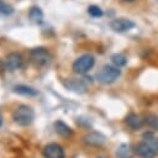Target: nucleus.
Here are the masks:
<instances>
[{"instance_id":"nucleus-14","label":"nucleus","mask_w":158,"mask_h":158,"mask_svg":"<svg viewBox=\"0 0 158 158\" xmlns=\"http://www.w3.org/2000/svg\"><path fill=\"white\" fill-rule=\"evenodd\" d=\"M126 123H127L132 130H138V128L144 123V121H143L137 114H130V115L126 117Z\"/></svg>"},{"instance_id":"nucleus-2","label":"nucleus","mask_w":158,"mask_h":158,"mask_svg":"<svg viewBox=\"0 0 158 158\" xmlns=\"http://www.w3.org/2000/svg\"><path fill=\"white\" fill-rule=\"evenodd\" d=\"M121 75V70L117 67L114 65H104L98 73H96V80L102 84H111Z\"/></svg>"},{"instance_id":"nucleus-18","label":"nucleus","mask_w":158,"mask_h":158,"mask_svg":"<svg viewBox=\"0 0 158 158\" xmlns=\"http://www.w3.org/2000/svg\"><path fill=\"white\" fill-rule=\"evenodd\" d=\"M88 14L90 16H93V17H101L104 12H102L101 7H99L98 5H90L88 7Z\"/></svg>"},{"instance_id":"nucleus-7","label":"nucleus","mask_w":158,"mask_h":158,"mask_svg":"<svg viewBox=\"0 0 158 158\" xmlns=\"http://www.w3.org/2000/svg\"><path fill=\"white\" fill-rule=\"evenodd\" d=\"M42 154L44 158H64V149L58 143H48L44 146Z\"/></svg>"},{"instance_id":"nucleus-22","label":"nucleus","mask_w":158,"mask_h":158,"mask_svg":"<svg viewBox=\"0 0 158 158\" xmlns=\"http://www.w3.org/2000/svg\"><path fill=\"white\" fill-rule=\"evenodd\" d=\"M121 1H123V2H132V1H135V0H121Z\"/></svg>"},{"instance_id":"nucleus-10","label":"nucleus","mask_w":158,"mask_h":158,"mask_svg":"<svg viewBox=\"0 0 158 158\" xmlns=\"http://www.w3.org/2000/svg\"><path fill=\"white\" fill-rule=\"evenodd\" d=\"M63 84L68 90L78 94H84L86 91V85L84 84L83 80H79V79H67L63 81Z\"/></svg>"},{"instance_id":"nucleus-1","label":"nucleus","mask_w":158,"mask_h":158,"mask_svg":"<svg viewBox=\"0 0 158 158\" xmlns=\"http://www.w3.org/2000/svg\"><path fill=\"white\" fill-rule=\"evenodd\" d=\"M12 118H14L15 123L25 127V126H28L32 123V121L35 118V111L27 105H20L14 111Z\"/></svg>"},{"instance_id":"nucleus-23","label":"nucleus","mask_w":158,"mask_h":158,"mask_svg":"<svg viewBox=\"0 0 158 158\" xmlns=\"http://www.w3.org/2000/svg\"><path fill=\"white\" fill-rule=\"evenodd\" d=\"M98 158H105V157H102V156H100V157H98Z\"/></svg>"},{"instance_id":"nucleus-21","label":"nucleus","mask_w":158,"mask_h":158,"mask_svg":"<svg viewBox=\"0 0 158 158\" xmlns=\"http://www.w3.org/2000/svg\"><path fill=\"white\" fill-rule=\"evenodd\" d=\"M2 121H4V120H2V116H1V114H0V127H1V125H2Z\"/></svg>"},{"instance_id":"nucleus-3","label":"nucleus","mask_w":158,"mask_h":158,"mask_svg":"<svg viewBox=\"0 0 158 158\" xmlns=\"http://www.w3.org/2000/svg\"><path fill=\"white\" fill-rule=\"evenodd\" d=\"M94 64H95V57L90 53H86V54H83L79 58H77L74 60L72 68L77 74H84V73L89 72L94 67Z\"/></svg>"},{"instance_id":"nucleus-12","label":"nucleus","mask_w":158,"mask_h":158,"mask_svg":"<svg viewBox=\"0 0 158 158\" xmlns=\"http://www.w3.org/2000/svg\"><path fill=\"white\" fill-rule=\"evenodd\" d=\"M14 93L19 94V95H23V96H36L38 94V91L35 89V88H31L28 85H23V84H20V85H15L14 86Z\"/></svg>"},{"instance_id":"nucleus-11","label":"nucleus","mask_w":158,"mask_h":158,"mask_svg":"<svg viewBox=\"0 0 158 158\" xmlns=\"http://www.w3.org/2000/svg\"><path fill=\"white\" fill-rule=\"evenodd\" d=\"M54 130L63 138H69V137L73 136V130L65 122H63L62 120H58V121L54 122Z\"/></svg>"},{"instance_id":"nucleus-6","label":"nucleus","mask_w":158,"mask_h":158,"mask_svg":"<svg viewBox=\"0 0 158 158\" xmlns=\"http://www.w3.org/2000/svg\"><path fill=\"white\" fill-rule=\"evenodd\" d=\"M110 27L112 31L115 32H127L131 28L135 27V22L128 20V19H123V17H118V19H114L110 22Z\"/></svg>"},{"instance_id":"nucleus-4","label":"nucleus","mask_w":158,"mask_h":158,"mask_svg":"<svg viewBox=\"0 0 158 158\" xmlns=\"http://www.w3.org/2000/svg\"><path fill=\"white\" fill-rule=\"evenodd\" d=\"M30 58L36 67H46L51 62V53L44 47H36L31 49Z\"/></svg>"},{"instance_id":"nucleus-19","label":"nucleus","mask_w":158,"mask_h":158,"mask_svg":"<svg viewBox=\"0 0 158 158\" xmlns=\"http://www.w3.org/2000/svg\"><path fill=\"white\" fill-rule=\"evenodd\" d=\"M144 123H147L148 126L153 127V128H157L158 130V116L157 115H148L144 117Z\"/></svg>"},{"instance_id":"nucleus-5","label":"nucleus","mask_w":158,"mask_h":158,"mask_svg":"<svg viewBox=\"0 0 158 158\" xmlns=\"http://www.w3.org/2000/svg\"><path fill=\"white\" fill-rule=\"evenodd\" d=\"M107 138L105 135H102L101 132H89L83 137V142L88 146H93V147H101L106 143Z\"/></svg>"},{"instance_id":"nucleus-20","label":"nucleus","mask_w":158,"mask_h":158,"mask_svg":"<svg viewBox=\"0 0 158 158\" xmlns=\"http://www.w3.org/2000/svg\"><path fill=\"white\" fill-rule=\"evenodd\" d=\"M14 12V7L6 2H4L2 0H0V14L2 15H11Z\"/></svg>"},{"instance_id":"nucleus-13","label":"nucleus","mask_w":158,"mask_h":158,"mask_svg":"<svg viewBox=\"0 0 158 158\" xmlns=\"http://www.w3.org/2000/svg\"><path fill=\"white\" fill-rule=\"evenodd\" d=\"M28 17L32 22L35 23H41L43 20V11L41 10V7L33 5L31 6V9L28 10Z\"/></svg>"},{"instance_id":"nucleus-16","label":"nucleus","mask_w":158,"mask_h":158,"mask_svg":"<svg viewBox=\"0 0 158 158\" xmlns=\"http://www.w3.org/2000/svg\"><path fill=\"white\" fill-rule=\"evenodd\" d=\"M111 62H112V64H114L115 67L120 68V67H125V65H126L127 58H126V56L122 54V53H115V54L111 56Z\"/></svg>"},{"instance_id":"nucleus-8","label":"nucleus","mask_w":158,"mask_h":158,"mask_svg":"<svg viewBox=\"0 0 158 158\" xmlns=\"http://www.w3.org/2000/svg\"><path fill=\"white\" fill-rule=\"evenodd\" d=\"M23 63V59H22V56L19 54V53H9L5 58V67L9 69V70H15V69H19Z\"/></svg>"},{"instance_id":"nucleus-9","label":"nucleus","mask_w":158,"mask_h":158,"mask_svg":"<svg viewBox=\"0 0 158 158\" xmlns=\"http://www.w3.org/2000/svg\"><path fill=\"white\" fill-rule=\"evenodd\" d=\"M135 152H136L137 156H139V157H142V158H154V157L158 154V153H157L148 143H146L144 141L139 142V143L136 146Z\"/></svg>"},{"instance_id":"nucleus-17","label":"nucleus","mask_w":158,"mask_h":158,"mask_svg":"<svg viewBox=\"0 0 158 158\" xmlns=\"http://www.w3.org/2000/svg\"><path fill=\"white\" fill-rule=\"evenodd\" d=\"M116 156L118 158H130L131 156V149H130V146L126 144V143H122L118 146L117 151H116Z\"/></svg>"},{"instance_id":"nucleus-15","label":"nucleus","mask_w":158,"mask_h":158,"mask_svg":"<svg viewBox=\"0 0 158 158\" xmlns=\"http://www.w3.org/2000/svg\"><path fill=\"white\" fill-rule=\"evenodd\" d=\"M142 141H144L146 143H148V144L158 153V137H156L152 132H146V133H143Z\"/></svg>"}]
</instances>
